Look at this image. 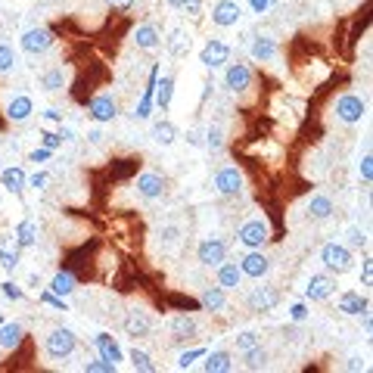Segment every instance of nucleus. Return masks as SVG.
Wrapping results in <instances>:
<instances>
[{
  "label": "nucleus",
  "instance_id": "obj_1",
  "mask_svg": "<svg viewBox=\"0 0 373 373\" xmlns=\"http://www.w3.org/2000/svg\"><path fill=\"white\" fill-rule=\"evenodd\" d=\"M320 265L327 267V274L342 277V274H348L355 267V255L346 243H324L320 246Z\"/></svg>",
  "mask_w": 373,
  "mask_h": 373
},
{
  "label": "nucleus",
  "instance_id": "obj_2",
  "mask_svg": "<svg viewBox=\"0 0 373 373\" xmlns=\"http://www.w3.org/2000/svg\"><path fill=\"white\" fill-rule=\"evenodd\" d=\"M75 348H78V336L69 327H53L47 333V339H44V355L50 361H65V358L75 355Z\"/></svg>",
  "mask_w": 373,
  "mask_h": 373
},
{
  "label": "nucleus",
  "instance_id": "obj_3",
  "mask_svg": "<svg viewBox=\"0 0 373 373\" xmlns=\"http://www.w3.org/2000/svg\"><path fill=\"white\" fill-rule=\"evenodd\" d=\"M212 186L218 196H240L246 190V177L236 165H221V168H215V175H212Z\"/></svg>",
  "mask_w": 373,
  "mask_h": 373
},
{
  "label": "nucleus",
  "instance_id": "obj_4",
  "mask_svg": "<svg viewBox=\"0 0 373 373\" xmlns=\"http://www.w3.org/2000/svg\"><path fill=\"white\" fill-rule=\"evenodd\" d=\"M236 240H240L246 249H265L267 240H271V227H267L265 218H249V221L240 224Z\"/></svg>",
  "mask_w": 373,
  "mask_h": 373
},
{
  "label": "nucleus",
  "instance_id": "obj_5",
  "mask_svg": "<svg viewBox=\"0 0 373 373\" xmlns=\"http://www.w3.org/2000/svg\"><path fill=\"white\" fill-rule=\"evenodd\" d=\"M53 32L50 28H44V25H34V28H28V32H22L19 37V47H22V53H28V56H44L50 47H53Z\"/></svg>",
  "mask_w": 373,
  "mask_h": 373
},
{
  "label": "nucleus",
  "instance_id": "obj_6",
  "mask_svg": "<svg viewBox=\"0 0 373 373\" xmlns=\"http://www.w3.org/2000/svg\"><path fill=\"white\" fill-rule=\"evenodd\" d=\"M333 112L342 125H358L364 115H367V103H364L358 94H342L339 100H336Z\"/></svg>",
  "mask_w": 373,
  "mask_h": 373
},
{
  "label": "nucleus",
  "instance_id": "obj_7",
  "mask_svg": "<svg viewBox=\"0 0 373 373\" xmlns=\"http://www.w3.org/2000/svg\"><path fill=\"white\" fill-rule=\"evenodd\" d=\"M224 258H227V243H224L221 236H206V240H199L196 261L203 267H218Z\"/></svg>",
  "mask_w": 373,
  "mask_h": 373
},
{
  "label": "nucleus",
  "instance_id": "obj_8",
  "mask_svg": "<svg viewBox=\"0 0 373 373\" xmlns=\"http://www.w3.org/2000/svg\"><path fill=\"white\" fill-rule=\"evenodd\" d=\"M236 265H240L243 277H249V280H265L267 274H271V258H267L261 249H249Z\"/></svg>",
  "mask_w": 373,
  "mask_h": 373
},
{
  "label": "nucleus",
  "instance_id": "obj_9",
  "mask_svg": "<svg viewBox=\"0 0 373 373\" xmlns=\"http://www.w3.org/2000/svg\"><path fill=\"white\" fill-rule=\"evenodd\" d=\"M224 87L230 94H246L252 87V69L246 63H227V69H224Z\"/></svg>",
  "mask_w": 373,
  "mask_h": 373
},
{
  "label": "nucleus",
  "instance_id": "obj_10",
  "mask_svg": "<svg viewBox=\"0 0 373 373\" xmlns=\"http://www.w3.org/2000/svg\"><path fill=\"white\" fill-rule=\"evenodd\" d=\"M199 63L206 65V69H224V65L230 63V47L224 41H215V37H208L206 47L199 50Z\"/></svg>",
  "mask_w": 373,
  "mask_h": 373
},
{
  "label": "nucleus",
  "instance_id": "obj_11",
  "mask_svg": "<svg viewBox=\"0 0 373 373\" xmlns=\"http://www.w3.org/2000/svg\"><path fill=\"white\" fill-rule=\"evenodd\" d=\"M87 112H91V118L96 125H106V122H115L118 118V103L112 94H100L87 103Z\"/></svg>",
  "mask_w": 373,
  "mask_h": 373
},
{
  "label": "nucleus",
  "instance_id": "obj_12",
  "mask_svg": "<svg viewBox=\"0 0 373 373\" xmlns=\"http://www.w3.org/2000/svg\"><path fill=\"white\" fill-rule=\"evenodd\" d=\"M333 293H336L333 274H311L308 286H305V298H308V302H327Z\"/></svg>",
  "mask_w": 373,
  "mask_h": 373
},
{
  "label": "nucleus",
  "instance_id": "obj_13",
  "mask_svg": "<svg viewBox=\"0 0 373 373\" xmlns=\"http://www.w3.org/2000/svg\"><path fill=\"white\" fill-rule=\"evenodd\" d=\"M137 196L140 199H162L165 196V177L156 175V171H144V175H137Z\"/></svg>",
  "mask_w": 373,
  "mask_h": 373
},
{
  "label": "nucleus",
  "instance_id": "obj_14",
  "mask_svg": "<svg viewBox=\"0 0 373 373\" xmlns=\"http://www.w3.org/2000/svg\"><path fill=\"white\" fill-rule=\"evenodd\" d=\"M240 19H243V6L236 4V0H218V4L212 6V22L218 28H230Z\"/></svg>",
  "mask_w": 373,
  "mask_h": 373
},
{
  "label": "nucleus",
  "instance_id": "obj_15",
  "mask_svg": "<svg viewBox=\"0 0 373 373\" xmlns=\"http://www.w3.org/2000/svg\"><path fill=\"white\" fill-rule=\"evenodd\" d=\"M125 333H128L131 339H146V336L153 333V320H149L146 311L131 308L128 315H125Z\"/></svg>",
  "mask_w": 373,
  "mask_h": 373
},
{
  "label": "nucleus",
  "instance_id": "obj_16",
  "mask_svg": "<svg viewBox=\"0 0 373 373\" xmlns=\"http://www.w3.org/2000/svg\"><path fill=\"white\" fill-rule=\"evenodd\" d=\"M32 115H34V100L28 94H16L6 103V118H10L13 125H25Z\"/></svg>",
  "mask_w": 373,
  "mask_h": 373
},
{
  "label": "nucleus",
  "instance_id": "obj_17",
  "mask_svg": "<svg viewBox=\"0 0 373 373\" xmlns=\"http://www.w3.org/2000/svg\"><path fill=\"white\" fill-rule=\"evenodd\" d=\"M131 41L137 50H159L162 47V32L153 25V22H144L131 32Z\"/></svg>",
  "mask_w": 373,
  "mask_h": 373
},
{
  "label": "nucleus",
  "instance_id": "obj_18",
  "mask_svg": "<svg viewBox=\"0 0 373 373\" xmlns=\"http://www.w3.org/2000/svg\"><path fill=\"white\" fill-rule=\"evenodd\" d=\"M215 271H218V286L224 289V293H234V289H240L243 286V271H240V265H236V261H227L224 258L218 267H215Z\"/></svg>",
  "mask_w": 373,
  "mask_h": 373
},
{
  "label": "nucleus",
  "instance_id": "obj_19",
  "mask_svg": "<svg viewBox=\"0 0 373 373\" xmlns=\"http://www.w3.org/2000/svg\"><path fill=\"white\" fill-rule=\"evenodd\" d=\"M156 81H159V65H153V69H149V78H146L144 96H140L137 109H134V118H137V122H146V118L153 115V96H156Z\"/></svg>",
  "mask_w": 373,
  "mask_h": 373
},
{
  "label": "nucleus",
  "instance_id": "obj_20",
  "mask_svg": "<svg viewBox=\"0 0 373 373\" xmlns=\"http://www.w3.org/2000/svg\"><path fill=\"white\" fill-rule=\"evenodd\" d=\"M280 302V296L274 293L271 286H255L249 296H246V305H249L252 311H258V315H265V311H274Z\"/></svg>",
  "mask_w": 373,
  "mask_h": 373
},
{
  "label": "nucleus",
  "instance_id": "obj_21",
  "mask_svg": "<svg viewBox=\"0 0 373 373\" xmlns=\"http://www.w3.org/2000/svg\"><path fill=\"white\" fill-rule=\"evenodd\" d=\"M305 212H308V218L311 221H317V224H324V221H330L333 218V212H336V203L327 193H315V196L308 199V206H305Z\"/></svg>",
  "mask_w": 373,
  "mask_h": 373
},
{
  "label": "nucleus",
  "instance_id": "obj_22",
  "mask_svg": "<svg viewBox=\"0 0 373 373\" xmlns=\"http://www.w3.org/2000/svg\"><path fill=\"white\" fill-rule=\"evenodd\" d=\"M339 311L346 317H361L364 311H370V302L364 298L361 293H355V289H348V293L339 296Z\"/></svg>",
  "mask_w": 373,
  "mask_h": 373
},
{
  "label": "nucleus",
  "instance_id": "obj_23",
  "mask_svg": "<svg viewBox=\"0 0 373 373\" xmlns=\"http://www.w3.org/2000/svg\"><path fill=\"white\" fill-rule=\"evenodd\" d=\"M0 186L6 193H22L28 186V175L22 171L19 165H10V168H0Z\"/></svg>",
  "mask_w": 373,
  "mask_h": 373
},
{
  "label": "nucleus",
  "instance_id": "obj_24",
  "mask_svg": "<svg viewBox=\"0 0 373 373\" xmlns=\"http://www.w3.org/2000/svg\"><path fill=\"white\" fill-rule=\"evenodd\" d=\"M203 358H206V361H203V370L206 373H227V370H234V355L224 352V348L206 352Z\"/></svg>",
  "mask_w": 373,
  "mask_h": 373
},
{
  "label": "nucleus",
  "instance_id": "obj_25",
  "mask_svg": "<svg viewBox=\"0 0 373 373\" xmlns=\"http://www.w3.org/2000/svg\"><path fill=\"white\" fill-rule=\"evenodd\" d=\"M94 346H96V352H100V358H106V361H112V364L125 361L122 346H118V342L112 339L109 333H96V336H94Z\"/></svg>",
  "mask_w": 373,
  "mask_h": 373
},
{
  "label": "nucleus",
  "instance_id": "obj_26",
  "mask_svg": "<svg viewBox=\"0 0 373 373\" xmlns=\"http://www.w3.org/2000/svg\"><path fill=\"white\" fill-rule=\"evenodd\" d=\"M196 330H199L196 317L177 315V317L168 320V333H171V339H177V342H184V339H190V336H196Z\"/></svg>",
  "mask_w": 373,
  "mask_h": 373
},
{
  "label": "nucleus",
  "instance_id": "obj_27",
  "mask_svg": "<svg viewBox=\"0 0 373 373\" xmlns=\"http://www.w3.org/2000/svg\"><path fill=\"white\" fill-rule=\"evenodd\" d=\"M65 84H69V69H63V65H53L41 75V91L47 94H59Z\"/></svg>",
  "mask_w": 373,
  "mask_h": 373
},
{
  "label": "nucleus",
  "instance_id": "obj_28",
  "mask_svg": "<svg viewBox=\"0 0 373 373\" xmlns=\"http://www.w3.org/2000/svg\"><path fill=\"white\" fill-rule=\"evenodd\" d=\"M22 336H25V327H22L19 320L0 324V348H4V352H13V348L22 342Z\"/></svg>",
  "mask_w": 373,
  "mask_h": 373
},
{
  "label": "nucleus",
  "instance_id": "obj_29",
  "mask_svg": "<svg viewBox=\"0 0 373 373\" xmlns=\"http://www.w3.org/2000/svg\"><path fill=\"white\" fill-rule=\"evenodd\" d=\"M171 100H175V78L171 75H162V81H156V96H153V106L168 109Z\"/></svg>",
  "mask_w": 373,
  "mask_h": 373
},
{
  "label": "nucleus",
  "instance_id": "obj_30",
  "mask_svg": "<svg viewBox=\"0 0 373 373\" xmlns=\"http://www.w3.org/2000/svg\"><path fill=\"white\" fill-rule=\"evenodd\" d=\"M199 305H203L206 311H224L227 308V293H224L221 286H208V289H203V296H199Z\"/></svg>",
  "mask_w": 373,
  "mask_h": 373
},
{
  "label": "nucleus",
  "instance_id": "obj_31",
  "mask_svg": "<svg viewBox=\"0 0 373 373\" xmlns=\"http://www.w3.org/2000/svg\"><path fill=\"white\" fill-rule=\"evenodd\" d=\"M252 56L258 59V63H271L274 56H277V44H274V37H267V34H261L252 41Z\"/></svg>",
  "mask_w": 373,
  "mask_h": 373
},
{
  "label": "nucleus",
  "instance_id": "obj_32",
  "mask_svg": "<svg viewBox=\"0 0 373 373\" xmlns=\"http://www.w3.org/2000/svg\"><path fill=\"white\" fill-rule=\"evenodd\" d=\"M16 246L19 249H32V246H37V224L34 221H19V227H16Z\"/></svg>",
  "mask_w": 373,
  "mask_h": 373
},
{
  "label": "nucleus",
  "instance_id": "obj_33",
  "mask_svg": "<svg viewBox=\"0 0 373 373\" xmlns=\"http://www.w3.org/2000/svg\"><path fill=\"white\" fill-rule=\"evenodd\" d=\"M0 265L6 271H16V265H19V246L10 236H0Z\"/></svg>",
  "mask_w": 373,
  "mask_h": 373
},
{
  "label": "nucleus",
  "instance_id": "obj_34",
  "mask_svg": "<svg viewBox=\"0 0 373 373\" xmlns=\"http://www.w3.org/2000/svg\"><path fill=\"white\" fill-rule=\"evenodd\" d=\"M149 137H153V144H159V146H171L177 140V128L171 122H156L153 131H149Z\"/></svg>",
  "mask_w": 373,
  "mask_h": 373
},
{
  "label": "nucleus",
  "instance_id": "obj_35",
  "mask_svg": "<svg viewBox=\"0 0 373 373\" xmlns=\"http://www.w3.org/2000/svg\"><path fill=\"white\" fill-rule=\"evenodd\" d=\"M50 293H56L59 298L72 296V293H75V277H72L69 271H56L53 280H50Z\"/></svg>",
  "mask_w": 373,
  "mask_h": 373
},
{
  "label": "nucleus",
  "instance_id": "obj_36",
  "mask_svg": "<svg viewBox=\"0 0 373 373\" xmlns=\"http://www.w3.org/2000/svg\"><path fill=\"white\" fill-rule=\"evenodd\" d=\"M162 41L168 44V53L171 56H186V50H190V37H184V32L181 28H175V32H171V37H162Z\"/></svg>",
  "mask_w": 373,
  "mask_h": 373
},
{
  "label": "nucleus",
  "instance_id": "obj_37",
  "mask_svg": "<svg viewBox=\"0 0 373 373\" xmlns=\"http://www.w3.org/2000/svg\"><path fill=\"white\" fill-rule=\"evenodd\" d=\"M243 355V367L246 370H265L267 367V352L261 346L249 348V352H240Z\"/></svg>",
  "mask_w": 373,
  "mask_h": 373
},
{
  "label": "nucleus",
  "instance_id": "obj_38",
  "mask_svg": "<svg viewBox=\"0 0 373 373\" xmlns=\"http://www.w3.org/2000/svg\"><path fill=\"white\" fill-rule=\"evenodd\" d=\"M19 65V53L13 50V44H0V75L16 72Z\"/></svg>",
  "mask_w": 373,
  "mask_h": 373
},
{
  "label": "nucleus",
  "instance_id": "obj_39",
  "mask_svg": "<svg viewBox=\"0 0 373 373\" xmlns=\"http://www.w3.org/2000/svg\"><path fill=\"white\" fill-rule=\"evenodd\" d=\"M128 361H131V367L140 370V373H156L153 358H149L146 352H140V348H131V352H128Z\"/></svg>",
  "mask_w": 373,
  "mask_h": 373
},
{
  "label": "nucleus",
  "instance_id": "obj_40",
  "mask_svg": "<svg viewBox=\"0 0 373 373\" xmlns=\"http://www.w3.org/2000/svg\"><path fill=\"white\" fill-rule=\"evenodd\" d=\"M203 144L212 149V153H221V149H224V131L218 128V125H212V128L206 131V140H203Z\"/></svg>",
  "mask_w": 373,
  "mask_h": 373
},
{
  "label": "nucleus",
  "instance_id": "obj_41",
  "mask_svg": "<svg viewBox=\"0 0 373 373\" xmlns=\"http://www.w3.org/2000/svg\"><path fill=\"white\" fill-rule=\"evenodd\" d=\"M159 240H162V249H171V246H177L181 240V227L177 224H168V227L159 230Z\"/></svg>",
  "mask_w": 373,
  "mask_h": 373
},
{
  "label": "nucleus",
  "instance_id": "obj_42",
  "mask_svg": "<svg viewBox=\"0 0 373 373\" xmlns=\"http://www.w3.org/2000/svg\"><path fill=\"white\" fill-rule=\"evenodd\" d=\"M255 346H261L255 330H243L240 336H236V352H249V348H255Z\"/></svg>",
  "mask_w": 373,
  "mask_h": 373
},
{
  "label": "nucleus",
  "instance_id": "obj_43",
  "mask_svg": "<svg viewBox=\"0 0 373 373\" xmlns=\"http://www.w3.org/2000/svg\"><path fill=\"white\" fill-rule=\"evenodd\" d=\"M346 236H348V249H364V246H367V234H364L361 227H348L346 230Z\"/></svg>",
  "mask_w": 373,
  "mask_h": 373
},
{
  "label": "nucleus",
  "instance_id": "obj_44",
  "mask_svg": "<svg viewBox=\"0 0 373 373\" xmlns=\"http://www.w3.org/2000/svg\"><path fill=\"white\" fill-rule=\"evenodd\" d=\"M84 370H87V373H115L118 364L106 361V358H96V361H87V364H84Z\"/></svg>",
  "mask_w": 373,
  "mask_h": 373
},
{
  "label": "nucleus",
  "instance_id": "obj_45",
  "mask_svg": "<svg viewBox=\"0 0 373 373\" xmlns=\"http://www.w3.org/2000/svg\"><path fill=\"white\" fill-rule=\"evenodd\" d=\"M203 355H206V348H190V352H181V355H177V367H181V370L193 367V364H196Z\"/></svg>",
  "mask_w": 373,
  "mask_h": 373
},
{
  "label": "nucleus",
  "instance_id": "obj_46",
  "mask_svg": "<svg viewBox=\"0 0 373 373\" xmlns=\"http://www.w3.org/2000/svg\"><path fill=\"white\" fill-rule=\"evenodd\" d=\"M358 175H361V181H364V184H370V181H373V156H370V153H364V156H361V162H358Z\"/></svg>",
  "mask_w": 373,
  "mask_h": 373
},
{
  "label": "nucleus",
  "instance_id": "obj_47",
  "mask_svg": "<svg viewBox=\"0 0 373 373\" xmlns=\"http://www.w3.org/2000/svg\"><path fill=\"white\" fill-rule=\"evenodd\" d=\"M0 293H4L6 298H13V302H22V298H25V293H22V286H19V283H13V280L0 283Z\"/></svg>",
  "mask_w": 373,
  "mask_h": 373
},
{
  "label": "nucleus",
  "instance_id": "obj_48",
  "mask_svg": "<svg viewBox=\"0 0 373 373\" xmlns=\"http://www.w3.org/2000/svg\"><path fill=\"white\" fill-rule=\"evenodd\" d=\"M47 181H50L47 171H34V175L28 177V186H34V190H44V186H47Z\"/></svg>",
  "mask_w": 373,
  "mask_h": 373
},
{
  "label": "nucleus",
  "instance_id": "obj_49",
  "mask_svg": "<svg viewBox=\"0 0 373 373\" xmlns=\"http://www.w3.org/2000/svg\"><path fill=\"white\" fill-rule=\"evenodd\" d=\"M41 302H47V305H53L56 311H69L65 308V298H59L56 293H41Z\"/></svg>",
  "mask_w": 373,
  "mask_h": 373
},
{
  "label": "nucleus",
  "instance_id": "obj_50",
  "mask_svg": "<svg viewBox=\"0 0 373 373\" xmlns=\"http://www.w3.org/2000/svg\"><path fill=\"white\" fill-rule=\"evenodd\" d=\"M289 317H293L296 324H302V320L308 317V305H305V302H296L293 308H289Z\"/></svg>",
  "mask_w": 373,
  "mask_h": 373
},
{
  "label": "nucleus",
  "instance_id": "obj_51",
  "mask_svg": "<svg viewBox=\"0 0 373 373\" xmlns=\"http://www.w3.org/2000/svg\"><path fill=\"white\" fill-rule=\"evenodd\" d=\"M361 283H364V286H370V283H373V261L370 258L361 261Z\"/></svg>",
  "mask_w": 373,
  "mask_h": 373
},
{
  "label": "nucleus",
  "instance_id": "obj_52",
  "mask_svg": "<svg viewBox=\"0 0 373 373\" xmlns=\"http://www.w3.org/2000/svg\"><path fill=\"white\" fill-rule=\"evenodd\" d=\"M181 10L190 13V16H199L203 13V0H181Z\"/></svg>",
  "mask_w": 373,
  "mask_h": 373
},
{
  "label": "nucleus",
  "instance_id": "obj_53",
  "mask_svg": "<svg viewBox=\"0 0 373 373\" xmlns=\"http://www.w3.org/2000/svg\"><path fill=\"white\" fill-rule=\"evenodd\" d=\"M44 146H47V149H56V146H63V137H59V134H50V131H44Z\"/></svg>",
  "mask_w": 373,
  "mask_h": 373
},
{
  "label": "nucleus",
  "instance_id": "obj_54",
  "mask_svg": "<svg viewBox=\"0 0 373 373\" xmlns=\"http://www.w3.org/2000/svg\"><path fill=\"white\" fill-rule=\"evenodd\" d=\"M50 153H53V149H47V146H41V149H34L32 156H28V159L32 162H47L50 159Z\"/></svg>",
  "mask_w": 373,
  "mask_h": 373
},
{
  "label": "nucleus",
  "instance_id": "obj_55",
  "mask_svg": "<svg viewBox=\"0 0 373 373\" xmlns=\"http://www.w3.org/2000/svg\"><path fill=\"white\" fill-rule=\"evenodd\" d=\"M106 4L112 6V10H131V6H134V0H106Z\"/></svg>",
  "mask_w": 373,
  "mask_h": 373
},
{
  "label": "nucleus",
  "instance_id": "obj_56",
  "mask_svg": "<svg viewBox=\"0 0 373 373\" xmlns=\"http://www.w3.org/2000/svg\"><path fill=\"white\" fill-rule=\"evenodd\" d=\"M274 0H249V6H252V13H265L267 6H271Z\"/></svg>",
  "mask_w": 373,
  "mask_h": 373
},
{
  "label": "nucleus",
  "instance_id": "obj_57",
  "mask_svg": "<svg viewBox=\"0 0 373 373\" xmlns=\"http://www.w3.org/2000/svg\"><path fill=\"white\" fill-rule=\"evenodd\" d=\"M346 370H364V358L352 355V358H348V364H346Z\"/></svg>",
  "mask_w": 373,
  "mask_h": 373
},
{
  "label": "nucleus",
  "instance_id": "obj_58",
  "mask_svg": "<svg viewBox=\"0 0 373 373\" xmlns=\"http://www.w3.org/2000/svg\"><path fill=\"white\" fill-rule=\"evenodd\" d=\"M44 118H47V122H63V112H59V109H47V112H44Z\"/></svg>",
  "mask_w": 373,
  "mask_h": 373
},
{
  "label": "nucleus",
  "instance_id": "obj_59",
  "mask_svg": "<svg viewBox=\"0 0 373 373\" xmlns=\"http://www.w3.org/2000/svg\"><path fill=\"white\" fill-rule=\"evenodd\" d=\"M87 140H91V144H100V140H103V134H100V128H94L91 134H87Z\"/></svg>",
  "mask_w": 373,
  "mask_h": 373
},
{
  "label": "nucleus",
  "instance_id": "obj_60",
  "mask_svg": "<svg viewBox=\"0 0 373 373\" xmlns=\"http://www.w3.org/2000/svg\"><path fill=\"white\" fill-rule=\"evenodd\" d=\"M168 4H171V6H175V10H181V0H168Z\"/></svg>",
  "mask_w": 373,
  "mask_h": 373
},
{
  "label": "nucleus",
  "instance_id": "obj_61",
  "mask_svg": "<svg viewBox=\"0 0 373 373\" xmlns=\"http://www.w3.org/2000/svg\"><path fill=\"white\" fill-rule=\"evenodd\" d=\"M0 324H4V317H0Z\"/></svg>",
  "mask_w": 373,
  "mask_h": 373
}]
</instances>
